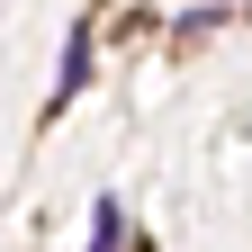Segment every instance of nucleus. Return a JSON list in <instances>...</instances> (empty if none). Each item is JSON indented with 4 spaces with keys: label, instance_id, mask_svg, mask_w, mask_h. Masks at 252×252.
Listing matches in <instances>:
<instances>
[{
    "label": "nucleus",
    "instance_id": "nucleus-1",
    "mask_svg": "<svg viewBox=\"0 0 252 252\" xmlns=\"http://www.w3.org/2000/svg\"><path fill=\"white\" fill-rule=\"evenodd\" d=\"M90 81V36H72V45H63V72H54V99H45V117L54 108H72V90Z\"/></svg>",
    "mask_w": 252,
    "mask_h": 252
},
{
    "label": "nucleus",
    "instance_id": "nucleus-2",
    "mask_svg": "<svg viewBox=\"0 0 252 252\" xmlns=\"http://www.w3.org/2000/svg\"><path fill=\"white\" fill-rule=\"evenodd\" d=\"M126 243V216H117V198H99V216H90V252H117Z\"/></svg>",
    "mask_w": 252,
    "mask_h": 252
}]
</instances>
